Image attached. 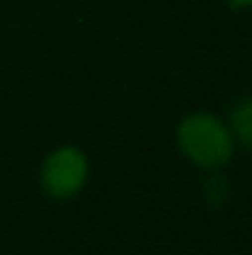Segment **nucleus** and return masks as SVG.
Wrapping results in <instances>:
<instances>
[{"mask_svg": "<svg viewBox=\"0 0 252 255\" xmlns=\"http://www.w3.org/2000/svg\"><path fill=\"white\" fill-rule=\"evenodd\" d=\"M86 173H89V164H86V156H84L82 149L62 146V149H55L42 161L40 181H42V188L50 198L65 201V198H72L82 191Z\"/></svg>", "mask_w": 252, "mask_h": 255, "instance_id": "f03ea898", "label": "nucleus"}, {"mask_svg": "<svg viewBox=\"0 0 252 255\" xmlns=\"http://www.w3.org/2000/svg\"><path fill=\"white\" fill-rule=\"evenodd\" d=\"M230 127H233V134H235L248 149H252V97L250 99H243V102L230 112Z\"/></svg>", "mask_w": 252, "mask_h": 255, "instance_id": "7ed1b4c3", "label": "nucleus"}, {"mask_svg": "<svg viewBox=\"0 0 252 255\" xmlns=\"http://www.w3.org/2000/svg\"><path fill=\"white\" fill-rule=\"evenodd\" d=\"M178 146L195 166L218 169L233 159V131L215 114L195 112L180 122Z\"/></svg>", "mask_w": 252, "mask_h": 255, "instance_id": "f257e3e1", "label": "nucleus"}, {"mask_svg": "<svg viewBox=\"0 0 252 255\" xmlns=\"http://www.w3.org/2000/svg\"><path fill=\"white\" fill-rule=\"evenodd\" d=\"M233 5H238V7H250L252 5V0H230Z\"/></svg>", "mask_w": 252, "mask_h": 255, "instance_id": "20e7f679", "label": "nucleus"}]
</instances>
